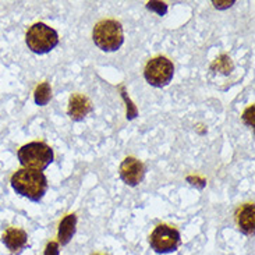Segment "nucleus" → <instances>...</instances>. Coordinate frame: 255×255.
Returning a JSON list of instances; mask_svg holds the SVG:
<instances>
[{
  "mask_svg": "<svg viewBox=\"0 0 255 255\" xmlns=\"http://www.w3.org/2000/svg\"><path fill=\"white\" fill-rule=\"evenodd\" d=\"M10 183L15 193L32 202H41L48 191V179L38 170L20 169L11 176Z\"/></svg>",
  "mask_w": 255,
  "mask_h": 255,
  "instance_id": "f257e3e1",
  "label": "nucleus"
},
{
  "mask_svg": "<svg viewBox=\"0 0 255 255\" xmlns=\"http://www.w3.org/2000/svg\"><path fill=\"white\" fill-rule=\"evenodd\" d=\"M92 39L104 52H116L125 43L122 24L116 20H102L94 27Z\"/></svg>",
  "mask_w": 255,
  "mask_h": 255,
  "instance_id": "f03ea898",
  "label": "nucleus"
},
{
  "mask_svg": "<svg viewBox=\"0 0 255 255\" xmlns=\"http://www.w3.org/2000/svg\"><path fill=\"white\" fill-rule=\"evenodd\" d=\"M18 160L22 169L42 172L53 162V149L45 142H29L18 149Z\"/></svg>",
  "mask_w": 255,
  "mask_h": 255,
  "instance_id": "7ed1b4c3",
  "label": "nucleus"
},
{
  "mask_svg": "<svg viewBox=\"0 0 255 255\" xmlns=\"http://www.w3.org/2000/svg\"><path fill=\"white\" fill-rule=\"evenodd\" d=\"M27 46L36 55H45L57 46L59 35L53 28H50L43 22H35L29 27L25 35Z\"/></svg>",
  "mask_w": 255,
  "mask_h": 255,
  "instance_id": "20e7f679",
  "label": "nucleus"
},
{
  "mask_svg": "<svg viewBox=\"0 0 255 255\" xmlns=\"http://www.w3.org/2000/svg\"><path fill=\"white\" fill-rule=\"evenodd\" d=\"M173 76H174V66L165 56L153 57L145 66L144 77L146 83L152 87L163 88L170 84Z\"/></svg>",
  "mask_w": 255,
  "mask_h": 255,
  "instance_id": "39448f33",
  "label": "nucleus"
},
{
  "mask_svg": "<svg viewBox=\"0 0 255 255\" xmlns=\"http://www.w3.org/2000/svg\"><path fill=\"white\" fill-rule=\"evenodd\" d=\"M180 243L179 230L167 225H158L149 236V246L158 254L174 253L179 249Z\"/></svg>",
  "mask_w": 255,
  "mask_h": 255,
  "instance_id": "423d86ee",
  "label": "nucleus"
},
{
  "mask_svg": "<svg viewBox=\"0 0 255 255\" xmlns=\"http://www.w3.org/2000/svg\"><path fill=\"white\" fill-rule=\"evenodd\" d=\"M119 174H120V179L123 180L127 186L135 187L144 180L145 166L141 160L128 156L122 162Z\"/></svg>",
  "mask_w": 255,
  "mask_h": 255,
  "instance_id": "0eeeda50",
  "label": "nucleus"
},
{
  "mask_svg": "<svg viewBox=\"0 0 255 255\" xmlns=\"http://www.w3.org/2000/svg\"><path fill=\"white\" fill-rule=\"evenodd\" d=\"M92 112V104L90 102V99L80 94H73L70 97L69 101V109L67 113L71 120L74 122H81L87 118Z\"/></svg>",
  "mask_w": 255,
  "mask_h": 255,
  "instance_id": "6e6552de",
  "label": "nucleus"
},
{
  "mask_svg": "<svg viewBox=\"0 0 255 255\" xmlns=\"http://www.w3.org/2000/svg\"><path fill=\"white\" fill-rule=\"evenodd\" d=\"M3 243L11 253H18L27 247L28 236L21 229L10 228L7 229L6 233L3 235Z\"/></svg>",
  "mask_w": 255,
  "mask_h": 255,
  "instance_id": "1a4fd4ad",
  "label": "nucleus"
},
{
  "mask_svg": "<svg viewBox=\"0 0 255 255\" xmlns=\"http://www.w3.org/2000/svg\"><path fill=\"white\" fill-rule=\"evenodd\" d=\"M237 226L240 228L243 233L253 235L255 228V207L254 204H246L242 209L237 212Z\"/></svg>",
  "mask_w": 255,
  "mask_h": 255,
  "instance_id": "9d476101",
  "label": "nucleus"
},
{
  "mask_svg": "<svg viewBox=\"0 0 255 255\" xmlns=\"http://www.w3.org/2000/svg\"><path fill=\"white\" fill-rule=\"evenodd\" d=\"M77 226V216L74 214H70L64 216L59 225V232H57V239H59V244L62 246H67L70 240L73 239V236L76 233Z\"/></svg>",
  "mask_w": 255,
  "mask_h": 255,
  "instance_id": "9b49d317",
  "label": "nucleus"
},
{
  "mask_svg": "<svg viewBox=\"0 0 255 255\" xmlns=\"http://www.w3.org/2000/svg\"><path fill=\"white\" fill-rule=\"evenodd\" d=\"M35 104L38 106H45L49 104V101L52 99V87L49 83H42L36 87L34 94Z\"/></svg>",
  "mask_w": 255,
  "mask_h": 255,
  "instance_id": "f8f14e48",
  "label": "nucleus"
},
{
  "mask_svg": "<svg viewBox=\"0 0 255 255\" xmlns=\"http://www.w3.org/2000/svg\"><path fill=\"white\" fill-rule=\"evenodd\" d=\"M212 70H218V71H222L223 74H229L233 70V63L229 56L222 55L221 57H218L215 60V63L212 64Z\"/></svg>",
  "mask_w": 255,
  "mask_h": 255,
  "instance_id": "ddd939ff",
  "label": "nucleus"
},
{
  "mask_svg": "<svg viewBox=\"0 0 255 255\" xmlns=\"http://www.w3.org/2000/svg\"><path fill=\"white\" fill-rule=\"evenodd\" d=\"M146 8L151 10V11L158 13L159 15H165V14L167 13V4H166V3H162V1H148Z\"/></svg>",
  "mask_w": 255,
  "mask_h": 255,
  "instance_id": "4468645a",
  "label": "nucleus"
},
{
  "mask_svg": "<svg viewBox=\"0 0 255 255\" xmlns=\"http://www.w3.org/2000/svg\"><path fill=\"white\" fill-rule=\"evenodd\" d=\"M120 88H122V94H123V98H125L126 102H127V119H128V120H132V119L137 116V108H135L134 105L131 104L130 99H127L125 87H120Z\"/></svg>",
  "mask_w": 255,
  "mask_h": 255,
  "instance_id": "2eb2a0df",
  "label": "nucleus"
},
{
  "mask_svg": "<svg viewBox=\"0 0 255 255\" xmlns=\"http://www.w3.org/2000/svg\"><path fill=\"white\" fill-rule=\"evenodd\" d=\"M243 122L250 127H254V106L251 105L250 108L246 109L244 115H243Z\"/></svg>",
  "mask_w": 255,
  "mask_h": 255,
  "instance_id": "dca6fc26",
  "label": "nucleus"
},
{
  "mask_svg": "<svg viewBox=\"0 0 255 255\" xmlns=\"http://www.w3.org/2000/svg\"><path fill=\"white\" fill-rule=\"evenodd\" d=\"M43 255H60V250H59V243L50 242L48 243L46 249H45V253Z\"/></svg>",
  "mask_w": 255,
  "mask_h": 255,
  "instance_id": "f3484780",
  "label": "nucleus"
},
{
  "mask_svg": "<svg viewBox=\"0 0 255 255\" xmlns=\"http://www.w3.org/2000/svg\"><path fill=\"white\" fill-rule=\"evenodd\" d=\"M214 4L216 8H228L232 4H235V1H214Z\"/></svg>",
  "mask_w": 255,
  "mask_h": 255,
  "instance_id": "a211bd4d",
  "label": "nucleus"
}]
</instances>
